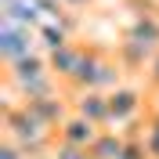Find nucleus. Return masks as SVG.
I'll list each match as a JSON object with an SVG mask.
<instances>
[{
  "instance_id": "nucleus-5",
  "label": "nucleus",
  "mask_w": 159,
  "mask_h": 159,
  "mask_svg": "<svg viewBox=\"0 0 159 159\" xmlns=\"http://www.w3.org/2000/svg\"><path fill=\"white\" fill-rule=\"evenodd\" d=\"M127 40L141 43V47L148 51V54H159V15H156V11H141L138 18L130 22Z\"/></svg>"
},
{
  "instance_id": "nucleus-1",
  "label": "nucleus",
  "mask_w": 159,
  "mask_h": 159,
  "mask_svg": "<svg viewBox=\"0 0 159 159\" xmlns=\"http://www.w3.org/2000/svg\"><path fill=\"white\" fill-rule=\"evenodd\" d=\"M29 54H36V29L18 25V22H4L0 25V58H4V65H15Z\"/></svg>"
},
{
  "instance_id": "nucleus-6",
  "label": "nucleus",
  "mask_w": 159,
  "mask_h": 159,
  "mask_svg": "<svg viewBox=\"0 0 159 159\" xmlns=\"http://www.w3.org/2000/svg\"><path fill=\"white\" fill-rule=\"evenodd\" d=\"M123 145H127L123 134H116V130H101L87 152H90V159H119V156H123Z\"/></svg>"
},
{
  "instance_id": "nucleus-4",
  "label": "nucleus",
  "mask_w": 159,
  "mask_h": 159,
  "mask_svg": "<svg viewBox=\"0 0 159 159\" xmlns=\"http://www.w3.org/2000/svg\"><path fill=\"white\" fill-rule=\"evenodd\" d=\"M72 112L90 119L94 127L109 130V94H101V90H80L76 101H72Z\"/></svg>"
},
{
  "instance_id": "nucleus-2",
  "label": "nucleus",
  "mask_w": 159,
  "mask_h": 159,
  "mask_svg": "<svg viewBox=\"0 0 159 159\" xmlns=\"http://www.w3.org/2000/svg\"><path fill=\"white\" fill-rule=\"evenodd\" d=\"M141 101H145V90L134 87V83H123L109 94V127H119L141 112Z\"/></svg>"
},
{
  "instance_id": "nucleus-3",
  "label": "nucleus",
  "mask_w": 159,
  "mask_h": 159,
  "mask_svg": "<svg viewBox=\"0 0 159 159\" xmlns=\"http://www.w3.org/2000/svg\"><path fill=\"white\" fill-rule=\"evenodd\" d=\"M98 134H101V127H94V123L83 119L80 112H69V119L58 127L54 141H58V145H72V148H90Z\"/></svg>"
},
{
  "instance_id": "nucleus-7",
  "label": "nucleus",
  "mask_w": 159,
  "mask_h": 159,
  "mask_svg": "<svg viewBox=\"0 0 159 159\" xmlns=\"http://www.w3.org/2000/svg\"><path fill=\"white\" fill-rule=\"evenodd\" d=\"M29 159H58L54 152H40V156H29Z\"/></svg>"
},
{
  "instance_id": "nucleus-8",
  "label": "nucleus",
  "mask_w": 159,
  "mask_h": 159,
  "mask_svg": "<svg viewBox=\"0 0 159 159\" xmlns=\"http://www.w3.org/2000/svg\"><path fill=\"white\" fill-rule=\"evenodd\" d=\"M156 112H159V90H156Z\"/></svg>"
}]
</instances>
